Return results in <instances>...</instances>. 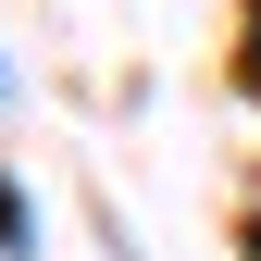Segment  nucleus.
I'll return each mask as SVG.
<instances>
[{"mask_svg": "<svg viewBox=\"0 0 261 261\" xmlns=\"http://www.w3.org/2000/svg\"><path fill=\"white\" fill-rule=\"evenodd\" d=\"M249 87H261V0H249Z\"/></svg>", "mask_w": 261, "mask_h": 261, "instance_id": "f257e3e1", "label": "nucleus"}, {"mask_svg": "<svg viewBox=\"0 0 261 261\" xmlns=\"http://www.w3.org/2000/svg\"><path fill=\"white\" fill-rule=\"evenodd\" d=\"M0 87H13V75H0Z\"/></svg>", "mask_w": 261, "mask_h": 261, "instance_id": "f03ea898", "label": "nucleus"}, {"mask_svg": "<svg viewBox=\"0 0 261 261\" xmlns=\"http://www.w3.org/2000/svg\"><path fill=\"white\" fill-rule=\"evenodd\" d=\"M249 249H261V237H249Z\"/></svg>", "mask_w": 261, "mask_h": 261, "instance_id": "7ed1b4c3", "label": "nucleus"}]
</instances>
